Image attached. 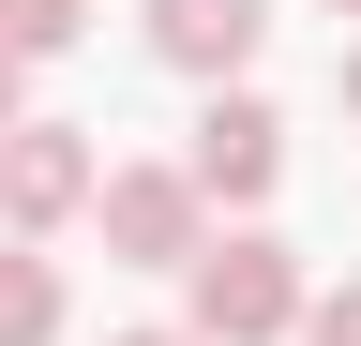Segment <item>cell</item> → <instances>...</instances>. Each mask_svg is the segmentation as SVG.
<instances>
[{
	"mask_svg": "<svg viewBox=\"0 0 361 346\" xmlns=\"http://www.w3.org/2000/svg\"><path fill=\"white\" fill-rule=\"evenodd\" d=\"M180 286H196V346H271V331H301V271H286V241L271 226H226V241H196L180 256Z\"/></svg>",
	"mask_w": 361,
	"mask_h": 346,
	"instance_id": "6da1fadb",
	"label": "cell"
},
{
	"mask_svg": "<svg viewBox=\"0 0 361 346\" xmlns=\"http://www.w3.org/2000/svg\"><path fill=\"white\" fill-rule=\"evenodd\" d=\"M90 226H106L121 271H180V256L211 241V211H196L180 166H106V181H90Z\"/></svg>",
	"mask_w": 361,
	"mask_h": 346,
	"instance_id": "7a4b0ae2",
	"label": "cell"
},
{
	"mask_svg": "<svg viewBox=\"0 0 361 346\" xmlns=\"http://www.w3.org/2000/svg\"><path fill=\"white\" fill-rule=\"evenodd\" d=\"M90 181H106V166H90V136H75V121H16V136H0V226H16V241L75 226V211H90Z\"/></svg>",
	"mask_w": 361,
	"mask_h": 346,
	"instance_id": "3957f363",
	"label": "cell"
},
{
	"mask_svg": "<svg viewBox=\"0 0 361 346\" xmlns=\"http://www.w3.org/2000/svg\"><path fill=\"white\" fill-rule=\"evenodd\" d=\"M180 181H196V211H211V196H226V211H256L271 181H286V121H271L256 91H211L196 151H180Z\"/></svg>",
	"mask_w": 361,
	"mask_h": 346,
	"instance_id": "277c9868",
	"label": "cell"
},
{
	"mask_svg": "<svg viewBox=\"0 0 361 346\" xmlns=\"http://www.w3.org/2000/svg\"><path fill=\"white\" fill-rule=\"evenodd\" d=\"M256 46H271V0H151V61L166 75H211L226 91Z\"/></svg>",
	"mask_w": 361,
	"mask_h": 346,
	"instance_id": "5b68a950",
	"label": "cell"
},
{
	"mask_svg": "<svg viewBox=\"0 0 361 346\" xmlns=\"http://www.w3.org/2000/svg\"><path fill=\"white\" fill-rule=\"evenodd\" d=\"M0 346H61V271L30 241H0Z\"/></svg>",
	"mask_w": 361,
	"mask_h": 346,
	"instance_id": "8992f818",
	"label": "cell"
},
{
	"mask_svg": "<svg viewBox=\"0 0 361 346\" xmlns=\"http://www.w3.org/2000/svg\"><path fill=\"white\" fill-rule=\"evenodd\" d=\"M75 30H90V0H0V61H16V75H30V61H61Z\"/></svg>",
	"mask_w": 361,
	"mask_h": 346,
	"instance_id": "52a82bcc",
	"label": "cell"
},
{
	"mask_svg": "<svg viewBox=\"0 0 361 346\" xmlns=\"http://www.w3.org/2000/svg\"><path fill=\"white\" fill-rule=\"evenodd\" d=\"M301 346H361V286H331V301H301Z\"/></svg>",
	"mask_w": 361,
	"mask_h": 346,
	"instance_id": "ba28073f",
	"label": "cell"
},
{
	"mask_svg": "<svg viewBox=\"0 0 361 346\" xmlns=\"http://www.w3.org/2000/svg\"><path fill=\"white\" fill-rule=\"evenodd\" d=\"M16 121H30V75H16V61H0V136H16Z\"/></svg>",
	"mask_w": 361,
	"mask_h": 346,
	"instance_id": "9c48e42d",
	"label": "cell"
},
{
	"mask_svg": "<svg viewBox=\"0 0 361 346\" xmlns=\"http://www.w3.org/2000/svg\"><path fill=\"white\" fill-rule=\"evenodd\" d=\"M106 346H196V331H106Z\"/></svg>",
	"mask_w": 361,
	"mask_h": 346,
	"instance_id": "30bf717a",
	"label": "cell"
},
{
	"mask_svg": "<svg viewBox=\"0 0 361 346\" xmlns=\"http://www.w3.org/2000/svg\"><path fill=\"white\" fill-rule=\"evenodd\" d=\"M346 121H361V46H346Z\"/></svg>",
	"mask_w": 361,
	"mask_h": 346,
	"instance_id": "8fae6325",
	"label": "cell"
},
{
	"mask_svg": "<svg viewBox=\"0 0 361 346\" xmlns=\"http://www.w3.org/2000/svg\"><path fill=\"white\" fill-rule=\"evenodd\" d=\"M331 16H361V0H331Z\"/></svg>",
	"mask_w": 361,
	"mask_h": 346,
	"instance_id": "7c38bea8",
	"label": "cell"
}]
</instances>
